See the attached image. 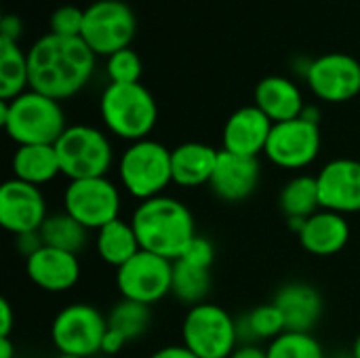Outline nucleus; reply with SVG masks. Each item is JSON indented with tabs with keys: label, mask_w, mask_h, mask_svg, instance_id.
Wrapping results in <instances>:
<instances>
[{
	"label": "nucleus",
	"mask_w": 360,
	"mask_h": 358,
	"mask_svg": "<svg viewBox=\"0 0 360 358\" xmlns=\"http://www.w3.org/2000/svg\"><path fill=\"white\" fill-rule=\"evenodd\" d=\"M30 89L63 101L80 93L93 76L95 53L80 36L46 34L27 51Z\"/></svg>",
	"instance_id": "1"
},
{
	"label": "nucleus",
	"mask_w": 360,
	"mask_h": 358,
	"mask_svg": "<svg viewBox=\"0 0 360 358\" xmlns=\"http://www.w3.org/2000/svg\"><path fill=\"white\" fill-rule=\"evenodd\" d=\"M129 222L133 224L141 251L169 262H177L198 236L192 211L186 203L169 194L137 203Z\"/></svg>",
	"instance_id": "2"
},
{
	"label": "nucleus",
	"mask_w": 360,
	"mask_h": 358,
	"mask_svg": "<svg viewBox=\"0 0 360 358\" xmlns=\"http://www.w3.org/2000/svg\"><path fill=\"white\" fill-rule=\"evenodd\" d=\"M0 124L17 146H55L70 127L61 101L32 89L0 101Z\"/></svg>",
	"instance_id": "3"
},
{
	"label": "nucleus",
	"mask_w": 360,
	"mask_h": 358,
	"mask_svg": "<svg viewBox=\"0 0 360 358\" xmlns=\"http://www.w3.org/2000/svg\"><path fill=\"white\" fill-rule=\"evenodd\" d=\"M99 112L105 129L131 143L148 139L158 122L156 99L141 82H110L99 99Z\"/></svg>",
	"instance_id": "4"
},
{
	"label": "nucleus",
	"mask_w": 360,
	"mask_h": 358,
	"mask_svg": "<svg viewBox=\"0 0 360 358\" xmlns=\"http://www.w3.org/2000/svg\"><path fill=\"white\" fill-rule=\"evenodd\" d=\"M120 188L137 203L162 196L173 184L171 150L156 139L129 143L118 158Z\"/></svg>",
	"instance_id": "5"
},
{
	"label": "nucleus",
	"mask_w": 360,
	"mask_h": 358,
	"mask_svg": "<svg viewBox=\"0 0 360 358\" xmlns=\"http://www.w3.org/2000/svg\"><path fill=\"white\" fill-rule=\"evenodd\" d=\"M181 344L198 358H230L240 346L238 321L211 302L192 306L181 323Z\"/></svg>",
	"instance_id": "6"
},
{
	"label": "nucleus",
	"mask_w": 360,
	"mask_h": 358,
	"mask_svg": "<svg viewBox=\"0 0 360 358\" xmlns=\"http://www.w3.org/2000/svg\"><path fill=\"white\" fill-rule=\"evenodd\" d=\"M55 152L61 175L70 181L108 177L114 165V148L108 135L91 124H70L57 139Z\"/></svg>",
	"instance_id": "7"
},
{
	"label": "nucleus",
	"mask_w": 360,
	"mask_h": 358,
	"mask_svg": "<svg viewBox=\"0 0 360 358\" xmlns=\"http://www.w3.org/2000/svg\"><path fill=\"white\" fill-rule=\"evenodd\" d=\"M108 317L93 304L76 302L57 312L51 323V340L59 354L91 358L101 352Z\"/></svg>",
	"instance_id": "8"
},
{
	"label": "nucleus",
	"mask_w": 360,
	"mask_h": 358,
	"mask_svg": "<svg viewBox=\"0 0 360 358\" xmlns=\"http://www.w3.org/2000/svg\"><path fill=\"white\" fill-rule=\"evenodd\" d=\"M137 34L133 8L122 0H97L84 8L82 40L95 55H114L129 49Z\"/></svg>",
	"instance_id": "9"
},
{
	"label": "nucleus",
	"mask_w": 360,
	"mask_h": 358,
	"mask_svg": "<svg viewBox=\"0 0 360 358\" xmlns=\"http://www.w3.org/2000/svg\"><path fill=\"white\" fill-rule=\"evenodd\" d=\"M120 188L110 177L70 181L63 192V211L86 230L97 232L120 217Z\"/></svg>",
	"instance_id": "10"
},
{
	"label": "nucleus",
	"mask_w": 360,
	"mask_h": 358,
	"mask_svg": "<svg viewBox=\"0 0 360 358\" xmlns=\"http://www.w3.org/2000/svg\"><path fill=\"white\" fill-rule=\"evenodd\" d=\"M321 146L323 137L319 122L300 116L272 127L264 154L278 169L302 171L308 169L319 158Z\"/></svg>",
	"instance_id": "11"
},
{
	"label": "nucleus",
	"mask_w": 360,
	"mask_h": 358,
	"mask_svg": "<svg viewBox=\"0 0 360 358\" xmlns=\"http://www.w3.org/2000/svg\"><path fill=\"white\" fill-rule=\"evenodd\" d=\"M173 262L139 251L133 260L116 270V287L122 300H133L146 306H154L171 295Z\"/></svg>",
	"instance_id": "12"
},
{
	"label": "nucleus",
	"mask_w": 360,
	"mask_h": 358,
	"mask_svg": "<svg viewBox=\"0 0 360 358\" xmlns=\"http://www.w3.org/2000/svg\"><path fill=\"white\" fill-rule=\"evenodd\" d=\"M310 91L327 103H346L360 93V61L346 53L316 57L306 70Z\"/></svg>",
	"instance_id": "13"
},
{
	"label": "nucleus",
	"mask_w": 360,
	"mask_h": 358,
	"mask_svg": "<svg viewBox=\"0 0 360 358\" xmlns=\"http://www.w3.org/2000/svg\"><path fill=\"white\" fill-rule=\"evenodd\" d=\"M46 200L38 186L6 179L0 188V226L13 236L32 234L46 222Z\"/></svg>",
	"instance_id": "14"
},
{
	"label": "nucleus",
	"mask_w": 360,
	"mask_h": 358,
	"mask_svg": "<svg viewBox=\"0 0 360 358\" xmlns=\"http://www.w3.org/2000/svg\"><path fill=\"white\" fill-rule=\"evenodd\" d=\"M321 207L340 215L360 213V160H329L316 175Z\"/></svg>",
	"instance_id": "15"
},
{
	"label": "nucleus",
	"mask_w": 360,
	"mask_h": 358,
	"mask_svg": "<svg viewBox=\"0 0 360 358\" xmlns=\"http://www.w3.org/2000/svg\"><path fill=\"white\" fill-rule=\"evenodd\" d=\"M80 260L74 253L40 247L36 253L25 257V274L32 285L46 293H65L80 281Z\"/></svg>",
	"instance_id": "16"
},
{
	"label": "nucleus",
	"mask_w": 360,
	"mask_h": 358,
	"mask_svg": "<svg viewBox=\"0 0 360 358\" xmlns=\"http://www.w3.org/2000/svg\"><path fill=\"white\" fill-rule=\"evenodd\" d=\"M259 177L262 165L257 158L219 150V158L209 188L224 203H243L257 190Z\"/></svg>",
	"instance_id": "17"
},
{
	"label": "nucleus",
	"mask_w": 360,
	"mask_h": 358,
	"mask_svg": "<svg viewBox=\"0 0 360 358\" xmlns=\"http://www.w3.org/2000/svg\"><path fill=\"white\" fill-rule=\"evenodd\" d=\"M274 122L257 108V106H245L230 114V118L224 124V148L226 152L257 158L266 152L270 133Z\"/></svg>",
	"instance_id": "18"
},
{
	"label": "nucleus",
	"mask_w": 360,
	"mask_h": 358,
	"mask_svg": "<svg viewBox=\"0 0 360 358\" xmlns=\"http://www.w3.org/2000/svg\"><path fill=\"white\" fill-rule=\"evenodd\" d=\"M272 304L281 310L287 331L297 333H312L325 308L321 291L314 285L302 281L283 285L276 291Z\"/></svg>",
	"instance_id": "19"
},
{
	"label": "nucleus",
	"mask_w": 360,
	"mask_h": 358,
	"mask_svg": "<svg viewBox=\"0 0 360 358\" xmlns=\"http://www.w3.org/2000/svg\"><path fill=\"white\" fill-rule=\"evenodd\" d=\"M304 251L316 257L338 255L350 241V224L346 215L321 209L306 219L302 232L297 234Z\"/></svg>",
	"instance_id": "20"
},
{
	"label": "nucleus",
	"mask_w": 360,
	"mask_h": 358,
	"mask_svg": "<svg viewBox=\"0 0 360 358\" xmlns=\"http://www.w3.org/2000/svg\"><path fill=\"white\" fill-rule=\"evenodd\" d=\"M219 150L202 141H186L171 150L173 184L179 188H200L209 186Z\"/></svg>",
	"instance_id": "21"
},
{
	"label": "nucleus",
	"mask_w": 360,
	"mask_h": 358,
	"mask_svg": "<svg viewBox=\"0 0 360 358\" xmlns=\"http://www.w3.org/2000/svg\"><path fill=\"white\" fill-rule=\"evenodd\" d=\"M274 124L300 118L306 110L300 87L285 76H266L255 87V103Z\"/></svg>",
	"instance_id": "22"
},
{
	"label": "nucleus",
	"mask_w": 360,
	"mask_h": 358,
	"mask_svg": "<svg viewBox=\"0 0 360 358\" xmlns=\"http://www.w3.org/2000/svg\"><path fill=\"white\" fill-rule=\"evenodd\" d=\"M11 171L15 179L32 186H46L61 175L55 146H17L11 158Z\"/></svg>",
	"instance_id": "23"
},
{
	"label": "nucleus",
	"mask_w": 360,
	"mask_h": 358,
	"mask_svg": "<svg viewBox=\"0 0 360 358\" xmlns=\"http://www.w3.org/2000/svg\"><path fill=\"white\" fill-rule=\"evenodd\" d=\"M95 249H97V255L108 266L118 270L141 251V245L137 241L133 224L118 217L116 222L95 232Z\"/></svg>",
	"instance_id": "24"
},
{
	"label": "nucleus",
	"mask_w": 360,
	"mask_h": 358,
	"mask_svg": "<svg viewBox=\"0 0 360 358\" xmlns=\"http://www.w3.org/2000/svg\"><path fill=\"white\" fill-rule=\"evenodd\" d=\"M278 207L287 219H308L321 211L316 175L291 177L278 194Z\"/></svg>",
	"instance_id": "25"
},
{
	"label": "nucleus",
	"mask_w": 360,
	"mask_h": 358,
	"mask_svg": "<svg viewBox=\"0 0 360 358\" xmlns=\"http://www.w3.org/2000/svg\"><path fill=\"white\" fill-rule=\"evenodd\" d=\"M89 232L91 230H86L82 224H78L65 211L49 215L46 222L42 224V228L38 230L44 247L61 249V251H68L74 255H80L86 249V245L91 241Z\"/></svg>",
	"instance_id": "26"
},
{
	"label": "nucleus",
	"mask_w": 360,
	"mask_h": 358,
	"mask_svg": "<svg viewBox=\"0 0 360 358\" xmlns=\"http://www.w3.org/2000/svg\"><path fill=\"white\" fill-rule=\"evenodd\" d=\"M30 87L27 53L17 42L0 38V101H11Z\"/></svg>",
	"instance_id": "27"
},
{
	"label": "nucleus",
	"mask_w": 360,
	"mask_h": 358,
	"mask_svg": "<svg viewBox=\"0 0 360 358\" xmlns=\"http://www.w3.org/2000/svg\"><path fill=\"white\" fill-rule=\"evenodd\" d=\"M211 293V270L188 264L184 260L173 262V285L171 295L184 306L205 304Z\"/></svg>",
	"instance_id": "28"
},
{
	"label": "nucleus",
	"mask_w": 360,
	"mask_h": 358,
	"mask_svg": "<svg viewBox=\"0 0 360 358\" xmlns=\"http://www.w3.org/2000/svg\"><path fill=\"white\" fill-rule=\"evenodd\" d=\"M287 331L285 319L281 310L270 302L253 308L243 319H238V338L240 344H257V342H272Z\"/></svg>",
	"instance_id": "29"
},
{
	"label": "nucleus",
	"mask_w": 360,
	"mask_h": 358,
	"mask_svg": "<svg viewBox=\"0 0 360 358\" xmlns=\"http://www.w3.org/2000/svg\"><path fill=\"white\" fill-rule=\"evenodd\" d=\"M152 325V306L133 302V300H120L112 306L108 314V327L122 333L127 342H135L146 335V331Z\"/></svg>",
	"instance_id": "30"
},
{
	"label": "nucleus",
	"mask_w": 360,
	"mask_h": 358,
	"mask_svg": "<svg viewBox=\"0 0 360 358\" xmlns=\"http://www.w3.org/2000/svg\"><path fill=\"white\" fill-rule=\"evenodd\" d=\"M268 358H327L325 348L312 333L285 331L266 348Z\"/></svg>",
	"instance_id": "31"
},
{
	"label": "nucleus",
	"mask_w": 360,
	"mask_h": 358,
	"mask_svg": "<svg viewBox=\"0 0 360 358\" xmlns=\"http://www.w3.org/2000/svg\"><path fill=\"white\" fill-rule=\"evenodd\" d=\"M105 72H108L110 82L114 84H133V82H139L143 65H141L139 55L129 46L108 57Z\"/></svg>",
	"instance_id": "32"
},
{
	"label": "nucleus",
	"mask_w": 360,
	"mask_h": 358,
	"mask_svg": "<svg viewBox=\"0 0 360 358\" xmlns=\"http://www.w3.org/2000/svg\"><path fill=\"white\" fill-rule=\"evenodd\" d=\"M84 8L74 4H63L51 15V34L57 36H82Z\"/></svg>",
	"instance_id": "33"
},
{
	"label": "nucleus",
	"mask_w": 360,
	"mask_h": 358,
	"mask_svg": "<svg viewBox=\"0 0 360 358\" xmlns=\"http://www.w3.org/2000/svg\"><path fill=\"white\" fill-rule=\"evenodd\" d=\"M179 260L211 270V266H213V262H215V247H213V243H211L209 238H205V236L198 234Z\"/></svg>",
	"instance_id": "34"
},
{
	"label": "nucleus",
	"mask_w": 360,
	"mask_h": 358,
	"mask_svg": "<svg viewBox=\"0 0 360 358\" xmlns=\"http://www.w3.org/2000/svg\"><path fill=\"white\" fill-rule=\"evenodd\" d=\"M127 344H129V342H127V338H124L122 333H118V331H114V329L108 327V331H105V335H103V342H101V354H105V357H116L118 352L124 350Z\"/></svg>",
	"instance_id": "35"
},
{
	"label": "nucleus",
	"mask_w": 360,
	"mask_h": 358,
	"mask_svg": "<svg viewBox=\"0 0 360 358\" xmlns=\"http://www.w3.org/2000/svg\"><path fill=\"white\" fill-rule=\"evenodd\" d=\"M15 245H17V251H19L23 257H30L32 253H36V251L42 247V238H40L38 232L21 234V236H15Z\"/></svg>",
	"instance_id": "36"
},
{
	"label": "nucleus",
	"mask_w": 360,
	"mask_h": 358,
	"mask_svg": "<svg viewBox=\"0 0 360 358\" xmlns=\"http://www.w3.org/2000/svg\"><path fill=\"white\" fill-rule=\"evenodd\" d=\"M19 34H21V19L15 15H4L2 23H0V38L17 42Z\"/></svg>",
	"instance_id": "37"
},
{
	"label": "nucleus",
	"mask_w": 360,
	"mask_h": 358,
	"mask_svg": "<svg viewBox=\"0 0 360 358\" xmlns=\"http://www.w3.org/2000/svg\"><path fill=\"white\" fill-rule=\"evenodd\" d=\"M13 325H15L13 306L8 304V300H0V338H11Z\"/></svg>",
	"instance_id": "38"
},
{
	"label": "nucleus",
	"mask_w": 360,
	"mask_h": 358,
	"mask_svg": "<svg viewBox=\"0 0 360 358\" xmlns=\"http://www.w3.org/2000/svg\"><path fill=\"white\" fill-rule=\"evenodd\" d=\"M150 358H198L194 352H190L184 344H175V346H165L156 352H152Z\"/></svg>",
	"instance_id": "39"
},
{
	"label": "nucleus",
	"mask_w": 360,
	"mask_h": 358,
	"mask_svg": "<svg viewBox=\"0 0 360 358\" xmlns=\"http://www.w3.org/2000/svg\"><path fill=\"white\" fill-rule=\"evenodd\" d=\"M230 358H268V354L257 344H240Z\"/></svg>",
	"instance_id": "40"
},
{
	"label": "nucleus",
	"mask_w": 360,
	"mask_h": 358,
	"mask_svg": "<svg viewBox=\"0 0 360 358\" xmlns=\"http://www.w3.org/2000/svg\"><path fill=\"white\" fill-rule=\"evenodd\" d=\"M0 358H15V344L11 338H0Z\"/></svg>",
	"instance_id": "41"
},
{
	"label": "nucleus",
	"mask_w": 360,
	"mask_h": 358,
	"mask_svg": "<svg viewBox=\"0 0 360 358\" xmlns=\"http://www.w3.org/2000/svg\"><path fill=\"white\" fill-rule=\"evenodd\" d=\"M350 358H360V333L356 335L354 344H352V354H350Z\"/></svg>",
	"instance_id": "42"
},
{
	"label": "nucleus",
	"mask_w": 360,
	"mask_h": 358,
	"mask_svg": "<svg viewBox=\"0 0 360 358\" xmlns=\"http://www.w3.org/2000/svg\"><path fill=\"white\" fill-rule=\"evenodd\" d=\"M57 358H82V357H72V354H59Z\"/></svg>",
	"instance_id": "43"
}]
</instances>
